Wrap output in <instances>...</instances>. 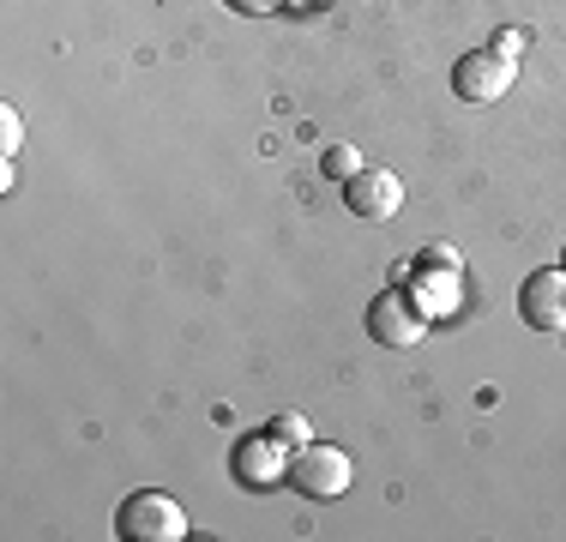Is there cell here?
<instances>
[{
    "label": "cell",
    "instance_id": "cell-6",
    "mask_svg": "<svg viewBox=\"0 0 566 542\" xmlns=\"http://www.w3.org/2000/svg\"><path fill=\"white\" fill-rule=\"evenodd\" d=\"M235 482L253 488V494H265V488H283L290 482V446L272 440V434H248V440L235 446Z\"/></svg>",
    "mask_w": 566,
    "mask_h": 542
},
{
    "label": "cell",
    "instance_id": "cell-4",
    "mask_svg": "<svg viewBox=\"0 0 566 542\" xmlns=\"http://www.w3.org/2000/svg\"><path fill=\"white\" fill-rule=\"evenodd\" d=\"M368 332H374V344H386V350H416L428 337V314L416 308L410 290H386V295H374V308H368Z\"/></svg>",
    "mask_w": 566,
    "mask_h": 542
},
{
    "label": "cell",
    "instance_id": "cell-8",
    "mask_svg": "<svg viewBox=\"0 0 566 542\" xmlns=\"http://www.w3.org/2000/svg\"><path fill=\"white\" fill-rule=\"evenodd\" d=\"M416 308H422L428 320H434V314H458V271L416 265Z\"/></svg>",
    "mask_w": 566,
    "mask_h": 542
},
{
    "label": "cell",
    "instance_id": "cell-10",
    "mask_svg": "<svg viewBox=\"0 0 566 542\" xmlns=\"http://www.w3.org/2000/svg\"><path fill=\"white\" fill-rule=\"evenodd\" d=\"M265 434H272V440H283L290 452H302V446H307V434H314V428H307V416L283 410V416H272V423H265Z\"/></svg>",
    "mask_w": 566,
    "mask_h": 542
},
{
    "label": "cell",
    "instance_id": "cell-3",
    "mask_svg": "<svg viewBox=\"0 0 566 542\" xmlns=\"http://www.w3.org/2000/svg\"><path fill=\"white\" fill-rule=\"evenodd\" d=\"M512 79H518V61L501 49H476V54H464V61L452 66V91L464 103H501L506 91H512Z\"/></svg>",
    "mask_w": 566,
    "mask_h": 542
},
{
    "label": "cell",
    "instance_id": "cell-12",
    "mask_svg": "<svg viewBox=\"0 0 566 542\" xmlns=\"http://www.w3.org/2000/svg\"><path fill=\"white\" fill-rule=\"evenodd\" d=\"M416 265H434V271H458V253H452V248H422V253H416Z\"/></svg>",
    "mask_w": 566,
    "mask_h": 542
},
{
    "label": "cell",
    "instance_id": "cell-14",
    "mask_svg": "<svg viewBox=\"0 0 566 542\" xmlns=\"http://www.w3.org/2000/svg\"><path fill=\"white\" fill-rule=\"evenodd\" d=\"M494 49H501V54H512V61H518V54H524V31H501V37H494Z\"/></svg>",
    "mask_w": 566,
    "mask_h": 542
},
{
    "label": "cell",
    "instance_id": "cell-2",
    "mask_svg": "<svg viewBox=\"0 0 566 542\" xmlns=\"http://www.w3.org/2000/svg\"><path fill=\"white\" fill-rule=\"evenodd\" d=\"M349 482H356V465H349L344 446L307 440L302 452L290 458V488H295V494H307V500H338Z\"/></svg>",
    "mask_w": 566,
    "mask_h": 542
},
{
    "label": "cell",
    "instance_id": "cell-9",
    "mask_svg": "<svg viewBox=\"0 0 566 542\" xmlns=\"http://www.w3.org/2000/svg\"><path fill=\"white\" fill-rule=\"evenodd\" d=\"M319 169H326L332 181H349V175H361L368 163H361L356 145H326V152H319Z\"/></svg>",
    "mask_w": 566,
    "mask_h": 542
},
{
    "label": "cell",
    "instance_id": "cell-7",
    "mask_svg": "<svg viewBox=\"0 0 566 542\" xmlns=\"http://www.w3.org/2000/svg\"><path fill=\"white\" fill-rule=\"evenodd\" d=\"M344 206L356 211V217H368V223H392V217L403 211V181L392 169H361V175H349L344 181Z\"/></svg>",
    "mask_w": 566,
    "mask_h": 542
},
{
    "label": "cell",
    "instance_id": "cell-5",
    "mask_svg": "<svg viewBox=\"0 0 566 542\" xmlns=\"http://www.w3.org/2000/svg\"><path fill=\"white\" fill-rule=\"evenodd\" d=\"M518 314H524L531 332H543V337L566 332V265H548V271H531V278H524Z\"/></svg>",
    "mask_w": 566,
    "mask_h": 542
},
{
    "label": "cell",
    "instance_id": "cell-11",
    "mask_svg": "<svg viewBox=\"0 0 566 542\" xmlns=\"http://www.w3.org/2000/svg\"><path fill=\"white\" fill-rule=\"evenodd\" d=\"M19 145H24V121L12 103H0V157H19Z\"/></svg>",
    "mask_w": 566,
    "mask_h": 542
},
{
    "label": "cell",
    "instance_id": "cell-13",
    "mask_svg": "<svg viewBox=\"0 0 566 542\" xmlns=\"http://www.w3.org/2000/svg\"><path fill=\"white\" fill-rule=\"evenodd\" d=\"M223 7H235V12H248V19H265V12H277V7H290V0H223Z\"/></svg>",
    "mask_w": 566,
    "mask_h": 542
},
{
    "label": "cell",
    "instance_id": "cell-1",
    "mask_svg": "<svg viewBox=\"0 0 566 542\" xmlns=\"http://www.w3.org/2000/svg\"><path fill=\"white\" fill-rule=\"evenodd\" d=\"M115 536H127V542H181L187 536V507L175 494H164V488H139V494L120 500Z\"/></svg>",
    "mask_w": 566,
    "mask_h": 542
}]
</instances>
